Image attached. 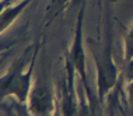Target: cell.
I'll list each match as a JSON object with an SVG mask.
<instances>
[{"instance_id": "obj_1", "label": "cell", "mask_w": 133, "mask_h": 116, "mask_svg": "<svg viewBox=\"0 0 133 116\" xmlns=\"http://www.w3.org/2000/svg\"><path fill=\"white\" fill-rule=\"evenodd\" d=\"M116 80L118 69L112 60L109 48H107L104 50L102 56L97 62V84H98L99 98H104V95L115 85Z\"/></svg>"}, {"instance_id": "obj_2", "label": "cell", "mask_w": 133, "mask_h": 116, "mask_svg": "<svg viewBox=\"0 0 133 116\" xmlns=\"http://www.w3.org/2000/svg\"><path fill=\"white\" fill-rule=\"evenodd\" d=\"M28 111L32 116H53L55 101L46 85H37L28 97Z\"/></svg>"}, {"instance_id": "obj_3", "label": "cell", "mask_w": 133, "mask_h": 116, "mask_svg": "<svg viewBox=\"0 0 133 116\" xmlns=\"http://www.w3.org/2000/svg\"><path fill=\"white\" fill-rule=\"evenodd\" d=\"M30 80H31V70L21 73L16 70L7 78L2 81V91L3 95H16L20 101H25L30 97Z\"/></svg>"}, {"instance_id": "obj_4", "label": "cell", "mask_w": 133, "mask_h": 116, "mask_svg": "<svg viewBox=\"0 0 133 116\" xmlns=\"http://www.w3.org/2000/svg\"><path fill=\"white\" fill-rule=\"evenodd\" d=\"M81 14L83 13H80V17H78L76 38H74L73 48H71V52H70V57H71V62H73V66L80 73L81 78L87 81V76H85V56H84V50H83V41H81V18H83Z\"/></svg>"}, {"instance_id": "obj_5", "label": "cell", "mask_w": 133, "mask_h": 116, "mask_svg": "<svg viewBox=\"0 0 133 116\" xmlns=\"http://www.w3.org/2000/svg\"><path fill=\"white\" fill-rule=\"evenodd\" d=\"M126 90L129 105H130V109L133 112V59L129 60V64L126 67Z\"/></svg>"}, {"instance_id": "obj_6", "label": "cell", "mask_w": 133, "mask_h": 116, "mask_svg": "<svg viewBox=\"0 0 133 116\" xmlns=\"http://www.w3.org/2000/svg\"><path fill=\"white\" fill-rule=\"evenodd\" d=\"M27 3H28V2H23L20 6L14 7L13 10H10V11H7V13H3V14H7V17H2V25H3V28H4L6 25H9L10 23H11L14 17H16L17 14H18V13L21 11V10H23L24 7L27 6Z\"/></svg>"}, {"instance_id": "obj_7", "label": "cell", "mask_w": 133, "mask_h": 116, "mask_svg": "<svg viewBox=\"0 0 133 116\" xmlns=\"http://www.w3.org/2000/svg\"><path fill=\"white\" fill-rule=\"evenodd\" d=\"M125 57L126 60H132L133 59V27L129 31L128 37H126V43H125Z\"/></svg>"}]
</instances>
